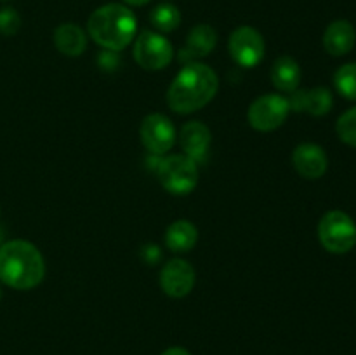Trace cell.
<instances>
[{"label": "cell", "instance_id": "obj_1", "mask_svg": "<svg viewBox=\"0 0 356 355\" xmlns=\"http://www.w3.org/2000/svg\"><path fill=\"white\" fill-rule=\"evenodd\" d=\"M219 89V79L211 66L191 61L181 70L167 90V104L179 115L198 111L211 103Z\"/></svg>", "mask_w": 356, "mask_h": 355}, {"label": "cell", "instance_id": "obj_2", "mask_svg": "<svg viewBox=\"0 0 356 355\" xmlns=\"http://www.w3.org/2000/svg\"><path fill=\"white\" fill-rule=\"evenodd\" d=\"M45 277V261L28 240H9L0 246V281L17 291L37 287Z\"/></svg>", "mask_w": 356, "mask_h": 355}, {"label": "cell", "instance_id": "obj_3", "mask_svg": "<svg viewBox=\"0 0 356 355\" xmlns=\"http://www.w3.org/2000/svg\"><path fill=\"white\" fill-rule=\"evenodd\" d=\"M138 19L129 7L106 3L90 14L87 31L97 45L106 51H124L136 37Z\"/></svg>", "mask_w": 356, "mask_h": 355}, {"label": "cell", "instance_id": "obj_4", "mask_svg": "<svg viewBox=\"0 0 356 355\" xmlns=\"http://www.w3.org/2000/svg\"><path fill=\"white\" fill-rule=\"evenodd\" d=\"M156 174L169 194L188 195L198 184V166L193 159L184 153L163 157L156 167Z\"/></svg>", "mask_w": 356, "mask_h": 355}, {"label": "cell", "instance_id": "obj_5", "mask_svg": "<svg viewBox=\"0 0 356 355\" xmlns=\"http://www.w3.org/2000/svg\"><path fill=\"white\" fill-rule=\"evenodd\" d=\"M318 239L323 249L334 254L350 253L356 246V225L344 211H329L318 223Z\"/></svg>", "mask_w": 356, "mask_h": 355}, {"label": "cell", "instance_id": "obj_6", "mask_svg": "<svg viewBox=\"0 0 356 355\" xmlns=\"http://www.w3.org/2000/svg\"><path fill=\"white\" fill-rule=\"evenodd\" d=\"M291 113L289 97L282 94H263L252 101L247 111L250 127L259 132H271L280 127Z\"/></svg>", "mask_w": 356, "mask_h": 355}, {"label": "cell", "instance_id": "obj_7", "mask_svg": "<svg viewBox=\"0 0 356 355\" xmlns=\"http://www.w3.org/2000/svg\"><path fill=\"white\" fill-rule=\"evenodd\" d=\"M132 56L143 70L156 72L167 68L172 63L174 49L162 33L145 30L136 38Z\"/></svg>", "mask_w": 356, "mask_h": 355}, {"label": "cell", "instance_id": "obj_8", "mask_svg": "<svg viewBox=\"0 0 356 355\" xmlns=\"http://www.w3.org/2000/svg\"><path fill=\"white\" fill-rule=\"evenodd\" d=\"M264 38L256 28L238 26L228 40L229 56L243 68H254L264 58Z\"/></svg>", "mask_w": 356, "mask_h": 355}, {"label": "cell", "instance_id": "obj_9", "mask_svg": "<svg viewBox=\"0 0 356 355\" xmlns=\"http://www.w3.org/2000/svg\"><path fill=\"white\" fill-rule=\"evenodd\" d=\"M141 141L145 148L153 155H163L176 145V127L172 120L163 113H149L143 118L141 129Z\"/></svg>", "mask_w": 356, "mask_h": 355}, {"label": "cell", "instance_id": "obj_10", "mask_svg": "<svg viewBox=\"0 0 356 355\" xmlns=\"http://www.w3.org/2000/svg\"><path fill=\"white\" fill-rule=\"evenodd\" d=\"M160 287L170 298H184L195 287V268L181 258L169 260L160 271Z\"/></svg>", "mask_w": 356, "mask_h": 355}, {"label": "cell", "instance_id": "obj_11", "mask_svg": "<svg viewBox=\"0 0 356 355\" xmlns=\"http://www.w3.org/2000/svg\"><path fill=\"white\" fill-rule=\"evenodd\" d=\"M292 164L299 176L306 180H318L329 169V157L316 143H301L292 152Z\"/></svg>", "mask_w": 356, "mask_h": 355}, {"label": "cell", "instance_id": "obj_12", "mask_svg": "<svg viewBox=\"0 0 356 355\" xmlns=\"http://www.w3.org/2000/svg\"><path fill=\"white\" fill-rule=\"evenodd\" d=\"M212 134L211 129L200 120H191L181 127L179 132V145L183 148L184 155L193 159L195 162H204L207 157L209 148H211Z\"/></svg>", "mask_w": 356, "mask_h": 355}, {"label": "cell", "instance_id": "obj_13", "mask_svg": "<svg viewBox=\"0 0 356 355\" xmlns=\"http://www.w3.org/2000/svg\"><path fill=\"white\" fill-rule=\"evenodd\" d=\"M291 110L306 111L315 117H322L332 110L334 97L327 87H313V89H296L289 97Z\"/></svg>", "mask_w": 356, "mask_h": 355}, {"label": "cell", "instance_id": "obj_14", "mask_svg": "<svg viewBox=\"0 0 356 355\" xmlns=\"http://www.w3.org/2000/svg\"><path fill=\"white\" fill-rule=\"evenodd\" d=\"M355 26L346 19H337L330 23L323 33V47L330 56H336V58L348 54L355 47Z\"/></svg>", "mask_w": 356, "mask_h": 355}, {"label": "cell", "instance_id": "obj_15", "mask_svg": "<svg viewBox=\"0 0 356 355\" xmlns=\"http://www.w3.org/2000/svg\"><path fill=\"white\" fill-rule=\"evenodd\" d=\"M54 40L56 49L61 54L70 56V58H76V56L83 54L87 49V35L79 24L75 23H63L54 30Z\"/></svg>", "mask_w": 356, "mask_h": 355}, {"label": "cell", "instance_id": "obj_16", "mask_svg": "<svg viewBox=\"0 0 356 355\" xmlns=\"http://www.w3.org/2000/svg\"><path fill=\"white\" fill-rule=\"evenodd\" d=\"M271 82L282 93H294L301 84V66L292 56H280L271 66Z\"/></svg>", "mask_w": 356, "mask_h": 355}, {"label": "cell", "instance_id": "obj_17", "mask_svg": "<svg viewBox=\"0 0 356 355\" xmlns=\"http://www.w3.org/2000/svg\"><path fill=\"white\" fill-rule=\"evenodd\" d=\"M218 44V33L211 24H197L190 30L186 37V45L183 49V59L184 58H205L211 54Z\"/></svg>", "mask_w": 356, "mask_h": 355}, {"label": "cell", "instance_id": "obj_18", "mask_svg": "<svg viewBox=\"0 0 356 355\" xmlns=\"http://www.w3.org/2000/svg\"><path fill=\"white\" fill-rule=\"evenodd\" d=\"M198 240V230L188 219H177L170 223L165 232V246L172 253H188Z\"/></svg>", "mask_w": 356, "mask_h": 355}, {"label": "cell", "instance_id": "obj_19", "mask_svg": "<svg viewBox=\"0 0 356 355\" xmlns=\"http://www.w3.org/2000/svg\"><path fill=\"white\" fill-rule=\"evenodd\" d=\"M149 21H152V24L159 31L170 33V31H174L181 24V13L172 3H159L152 10V14H149Z\"/></svg>", "mask_w": 356, "mask_h": 355}, {"label": "cell", "instance_id": "obj_20", "mask_svg": "<svg viewBox=\"0 0 356 355\" xmlns=\"http://www.w3.org/2000/svg\"><path fill=\"white\" fill-rule=\"evenodd\" d=\"M337 93L346 100L356 101V63H346L334 75Z\"/></svg>", "mask_w": 356, "mask_h": 355}, {"label": "cell", "instance_id": "obj_21", "mask_svg": "<svg viewBox=\"0 0 356 355\" xmlns=\"http://www.w3.org/2000/svg\"><path fill=\"white\" fill-rule=\"evenodd\" d=\"M336 132L341 141L356 148V106L346 110L337 118Z\"/></svg>", "mask_w": 356, "mask_h": 355}, {"label": "cell", "instance_id": "obj_22", "mask_svg": "<svg viewBox=\"0 0 356 355\" xmlns=\"http://www.w3.org/2000/svg\"><path fill=\"white\" fill-rule=\"evenodd\" d=\"M19 28L21 16L17 14L16 9H13V7H3V9H0V33L10 37V35H16Z\"/></svg>", "mask_w": 356, "mask_h": 355}, {"label": "cell", "instance_id": "obj_23", "mask_svg": "<svg viewBox=\"0 0 356 355\" xmlns=\"http://www.w3.org/2000/svg\"><path fill=\"white\" fill-rule=\"evenodd\" d=\"M160 247L156 244H146L141 249V258L149 265H155L160 260Z\"/></svg>", "mask_w": 356, "mask_h": 355}, {"label": "cell", "instance_id": "obj_24", "mask_svg": "<svg viewBox=\"0 0 356 355\" xmlns=\"http://www.w3.org/2000/svg\"><path fill=\"white\" fill-rule=\"evenodd\" d=\"M160 355H191L186 348H181V347H170L167 348L165 352H162Z\"/></svg>", "mask_w": 356, "mask_h": 355}, {"label": "cell", "instance_id": "obj_25", "mask_svg": "<svg viewBox=\"0 0 356 355\" xmlns=\"http://www.w3.org/2000/svg\"><path fill=\"white\" fill-rule=\"evenodd\" d=\"M125 3H129V6H136V7H141V6H146V3H149L152 0H124Z\"/></svg>", "mask_w": 356, "mask_h": 355}, {"label": "cell", "instance_id": "obj_26", "mask_svg": "<svg viewBox=\"0 0 356 355\" xmlns=\"http://www.w3.org/2000/svg\"><path fill=\"white\" fill-rule=\"evenodd\" d=\"M2 239H3V233H2V228H0V246H2Z\"/></svg>", "mask_w": 356, "mask_h": 355}, {"label": "cell", "instance_id": "obj_27", "mask_svg": "<svg viewBox=\"0 0 356 355\" xmlns=\"http://www.w3.org/2000/svg\"><path fill=\"white\" fill-rule=\"evenodd\" d=\"M0 298H2V291H0Z\"/></svg>", "mask_w": 356, "mask_h": 355}]
</instances>
